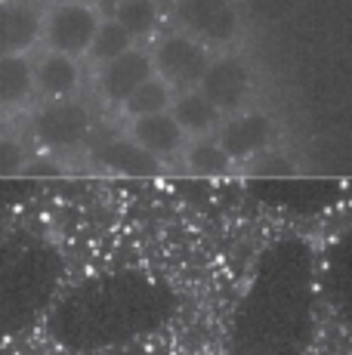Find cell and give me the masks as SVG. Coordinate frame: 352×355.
I'll return each instance as SVG.
<instances>
[{
    "label": "cell",
    "mask_w": 352,
    "mask_h": 355,
    "mask_svg": "<svg viewBox=\"0 0 352 355\" xmlns=\"http://www.w3.org/2000/svg\"><path fill=\"white\" fill-rule=\"evenodd\" d=\"M90 158L99 170L114 176H127V180H152L167 170L164 161L148 155L142 146L130 139V136H108V139H96L90 146Z\"/></svg>",
    "instance_id": "6"
},
{
    "label": "cell",
    "mask_w": 352,
    "mask_h": 355,
    "mask_svg": "<svg viewBox=\"0 0 352 355\" xmlns=\"http://www.w3.org/2000/svg\"><path fill=\"white\" fill-rule=\"evenodd\" d=\"M44 34V10L0 0V56H31Z\"/></svg>",
    "instance_id": "9"
},
{
    "label": "cell",
    "mask_w": 352,
    "mask_h": 355,
    "mask_svg": "<svg viewBox=\"0 0 352 355\" xmlns=\"http://www.w3.org/2000/svg\"><path fill=\"white\" fill-rule=\"evenodd\" d=\"M96 71V96L105 108H124V102L146 84L148 78H155V65H152V53L148 46H133L130 53L112 59Z\"/></svg>",
    "instance_id": "5"
},
{
    "label": "cell",
    "mask_w": 352,
    "mask_h": 355,
    "mask_svg": "<svg viewBox=\"0 0 352 355\" xmlns=\"http://www.w3.org/2000/svg\"><path fill=\"white\" fill-rule=\"evenodd\" d=\"M186 170L198 180H216V176H226L232 170V158L226 155V148L216 142V136H198V139H188L186 152H182Z\"/></svg>",
    "instance_id": "15"
},
{
    "label": "cell",
    "mask_w": 352,
    "mask_h": 355,
    "mask_svg": "<svg viewBox=\"0 0 352 355\" xmlns=\"http://www.w3.org/2000/svg\"><path fill=\"white\" fill-rule=\"evenodd\" d=\"M176 25L204 46H226L238 34V10L232 0H176Z\"/></svg>",
    "instance_id": "4"
},
{
    "label": "cell",
    "mask_w": 352,
    "mask_h": 355,
    "mask_svg": "<svg viewBox=\"0 0 352 355\" xmlns=\"http://www.w3.org/2000/svg\"><path fill=\"white\" fill-rule=\"evenodd\" d=\"M269 139H272V124L260 112H238L222 121L216 130V142L226 148L232 161H250L263 155Z\"/></svg>",
    "instance_id": "11"
},
{
    "label": "cell",
    "mask_w": 352,
    "mask_h": 355,
    "mask_svg": "<svg viewBox=\"0 0 352 355\" xmlns=\"http://www.w3.org/2000/svg\"><path fill=\"white\" fill-rule=\"evenodd\" d=\"M28 142L40 155L50 158H69V155L90 152L96 142V114L80 99L65 102H37L35 112L28 114Z\"/></svg>",
    "instance_id": "1"
},
{
    "label": "cell",
    "mask_w": 352,
    "mask_h": 355,
    "mask_svg": "<svg viewBox=\"0 0 352 355\" xmlns=\"http://www.w3.org/2000/svg\"><path fill=\"white\" fill-rule=\"evenodd\" d=\"M173 96H176V93L164 84V80L158 78V74H155V78H148L146 84H142L139 90L124 102V108H121V112H124V118H127V121H133V118H146V114L170 112Z\"/></svg>",
    "instance_id": "17"
},
{
    "label": "cell",
    "mask_w": 352,
    "mask_h": 355,
    "mask_svg": "<svg viewBox=\"0 0 352 355\" xmlns=\"http://www.w3.org/2000/svg\"><path fill=\"white\" fill-rule=\"evenodd\" d=\"M35 96L37 102H65L84 96V62L62 53L40 50L35 59Z\"/></svg>",
    "instance_id": "7"
},
{
    "label": "cell",
    "mask_w": 352,
    "mask_h": 355,
    "mask_svg": "<svg viewBox=\"0 0 352 355\" xmlns=\"http://www.w3.org/2000/svg\"><path fill=\"white\" fill-rule=\"evenodd\" d=\"M12 3H28V6H40L44 0H12Z\"/></svg>",
    "instance_id": "19"
},
{
    "label": "cell",
    "mask_w": 352,
    "mask_h": 355,
    "mask_svg": "<svg viewBox=\"0 0 352 355\" xmlns=\"http://www.w3.org/2000/svg\"><path fill=\"white\" fill-rule=\"evenodd\" d=\"M198 90L222 114H238L250 96V68L238 56H220L211 62Z\"/></svg>",
    "instance_id": "8"
},
{
    "label": "cell",
    "mask_w": 352,
    "mask_h": 355,
    "mask_svg": "<svg viewBox=\"0 0 352 355\" xmlns=\"http://www.w3.org/2000/svg\"><path fill=\"white\" fill-rule=\"evenodd\" d=\"M99 22H103V10L93 0H56L44 10L40 50L62 53V56L87 62Z\"/></svg>",
    "instance_id": "2"
},
{
    "label": "cell",
    "mask_w": 352,
    "mask_h": 355,
    "mask_svg": "<svg viewBox=\"0 0 352 355\" xmlns=\"http://www.w3.org/2000/svg\"><path fill=\"white\" fill-rule=\"evenodd\" d=\"M28 136L10 133V130H0V180H10L28 170Z\"/></svg>",
    "instance_id": "18"
},
{
    "label": "cell",
    "mask_w": 352,
    "mask_h": 355,
    "mask_svg": "<svg viewBox=\"0 0 352 355\" xmlns=\"http://www.w3.org/2000/svg\"><path fill=\"white\" fill-rule=\"evenodd\" d=\"M148 53H152L155 74H158L173 93L201 87L207 68L213 62L211 46H204L201 40H195L192 34H186L179 28L158 34L155 44L148 46Z\"/></svg>",
    "instance_id": "3"
},
{
    "label": "cell",
    "mask_w": 352,
    "mask_h": 355,
    "mask_svg": "<svg viewBox=\"0 0 352 355\" xmlns=\"http://www.w3.org/2000/svg\"><path fill=\"white\" fill-rule=\"evenodd\" d=\"M124 133L130 136L137 146L146 148L148 155H155V158L164 161V164H170L173 158H182V152H186V146H188L186 130L176 124V118L170 112L127 121Z\"/></svg>",
    "instance_id": "10"
},
{
    "label": "cell",
    "mask_w": 352,
    "mask_h": 355,
    "mask_svg": "<svg viewBox=\"0 0 352 355\" xmlns=\"http://www.w3.org/2000/svg\"><path fill=\"white\" fill-rule=\"evenodd\" d=\"M108 16L121 25L142 46L146 40L158 37L161 28V6L158 0H114Z\"/></svg>",
    "instance_id": "14"
},
{
    "label": "cell",
    "mask_w": 352,
    "mask_h": 355,
    "mask_svg": "<svg viewBox=\"0 0 352 355\" xmlns=\"http://www.w3.org/2000/svg\"><path fill=\"white\" fill-rule=\"evenodd\" d=\"M35 99V59L0 56V112H22Z\"/></svg>",
    "instance_id": "12"
},
{
    "label": "cell",
    "mask_w": 352,
    "mask_h": 355,
    "mask_svg": "<svg viewBox=\"0 0 352 355\" xmlns=\"http://www.w3.org/2000/svg\"><path fill=\"white\" fill-rule=\"evenodd\" d=\"M170 114L176 118V124L186 130L188 139L211 136L213 130H220V124H222V112L198 90V87H195V90L176 93L173 105H170Z\"/></svg>",
    "instance_id": "13"
},
{
    "label": "cell",
    "mask_w": 352,
    "mask_h": 355,
    "mask_svg": "<svg viewBox=\"0 0 352 355\" xmlns=\"http://www.w3.org/2000/svg\"><path fill=\"white\" fill-rule=\"evenodd\" d=\"M133 46H139L137 40H133L130 34L121 28V25L114 22L112 16H103L96 37H93V46H90V53H87V62H90L93 68H103V65L112 62V59L130 53Z\"/></svg>",
    "instance_id": "16"
}]
</instances>
